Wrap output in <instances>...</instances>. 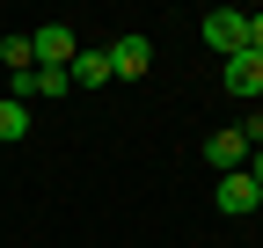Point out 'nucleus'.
Listing matches in <instances>:
<instances>
[{"label": "nucleus", "mask_w": 263, "mask_h": 248, "mask_svg": "<svg viewBox=\"0 0 263 248\" xmlns=\"http://www.w3.org/2000/svg\"><path fill=\"white\" fill-rule=\"evenodd\" d=\"M59 95H73V73H59V66L8 73V102H59Z\"/></svg>", "instance_id": "f257e3e1"}, {"label": "nucleus", "mask_w": 263, "mask_h": 248, "mask_svg": "<svg viewBox=\"0 0 263 248\" xmlns=\"http://www.w3.org/2000/svg\"><path fill=\"white\" fill-rule=\"evenodd\" d=\"M197 37H205V51L234 58V51H249V15L241 8H212L205 22H197Z\"/></svg>", "instance_id": "f03ea898"}, {"label": "nucleus", "mask_w": 263, "mask_h": 248, "mask_svg": "<svg viewBox=\"0 0 263 248\" xmlns=\"http://www.w3.org/2000/svg\"><path fill=\"white\" fill-rule=\"evenodd\" d=\"M29 51H37V66H73V51H81V37H73V22H37L29 29Z\"/></svg>", "instance_id": "7ed1b4c3"}, {"label": "nucleus", "mask_w": 263, "mask_h": 248, "mask_svg": "<svg viewBox=\"0 0 263 248\" xmlns=\"http://www.w3.org/2000/svg\"><path fill=\"white\" fill-rule=\"evenodd\" d=\"M103 51H110V73H117V80H146V66H154V44L139 37V29H124V37H110Z\"/></svg>", "instance_id": "20e7f679"}, {"label": "nucleus", "mask_w": 263, "mask_h": 248, "mask_svg": "<svg viewBox=\"0 0 263 248\" xmlns=\"http://www.w3.org/2000/svg\"><path fill=\"white\" fill-rule=\"evenodd\" d=\"M219 80H227V95L256 102V95H263V58H256V51H234V58H219Z\"/></svg>", "instance_id": "39448f33"}, {"label": "nucleus", "mask_w": 263, "mask_h": 248, "mask_svg": "<svg viewBox=\"0 0 263 248\" xmlns=\"http://www.w3.org/2000/svg\"><path fill=\"white\" fill-rule=\"evenodd\" d=\"M197 153H205V161H212L219 175H234V168L249 161V139H241V132H227V124H219V132H212L205 146H197Z\"/></svg>", "instance_id": "423d86ee"}, {"label": "nucleus", "mask_w": 263, "mask_h": 248, "mask_svg": "<svg viewBox=\"0 0 263 248\" xmlns=\"http://www.w3.org/2000/svg\"><path fill=\"white\" fill-rule=\"evenodd\" d=\"M256 197H263V190H256V182H249L241 168H234V175H219V212H227V219H241V212H256Z\"/></svg>", "instance_id": "0eeeda50"}, {"label": "nucleus", "mask_w": 263, "mask_h": 248, "mask_svg": "<svg viewBox=\"0 0 263 248\" xmlns=\"http://www.w3.org/2000/svg\"><path fill=\"white\" fill-rule=\"evenodd\" d=\"M66 73H73V88H110V80H117V73H110V51H88V44L73 51Z\"/></svg>", "instance_id": "6e6552de"}, {"label": "nucleus", "mask_w": 263, "mask_h": 248, "mask_svg": "<svg viewBox=\"0 0 263 248\" xmlns=\"http://www.w3.org/2000/svg\"><path fill=\"white\" fill-rule=\"evenodd\" d=\"M29 132H37V110L0 95V146H8V139H29Z\"/></svg>", "instance_id": "1a4fd4ad"}, {"label": "nucleus", "mask_w": 263, "mask_h": 248, "mask_svg": "<svg viewBox=\"0 0 263 248\" xmlns=\"http://www.w3.org/2000/svg\"><path fill=\"white\" fill-rule=\"evenodd\" d=\"M0 66H8V73H29V66H37V51H29V29L0 37Z\"/></svg>", "instance_id": "9d476101"}, {"label": "nucleus", "mask_w": 263, "mask_h": 248, "mask_svg": "<svg viewBox=\"0 0 263 248\" xmlns=\"http://www.w3.org/2000/svg\"><path fill=\"white\" fill-rule=\"evenodd\" d=\"M241 175L256 182V190H263V146H249V161H241Z\"/></svg>", "instance_id": "9b49d317"}, {"label": "nucleus", "mask_w": 263, "mask_h": 248, "mask_svg": "<svg viewBox=\"0 0 263 248\" xmlns=\"http://www.w3.org/2000/svg\"><path fill=\"white\" fill-rule=\"evenodd\" d=\"M241 139H249V146H263V110H249V124H241Z\"/></svg>", "instance_id": "f8f14e48"}, {"label": "nucleus", "mask_w": 263, "mask_h": 248, "mask_svg": "<svg viewBox=\"0 0 263 248\" xmlns=\"http://www.w3.org/2000/svg\"><path fill=\"white\" fill-rule=\"evenodd\" d=\"M249 51L263 58V15H249Z\"/></svg>", "instance_id": "ddd939ff"}, {"label": "nucleus", "mask_w": 263, "mask_h": 248, "mask_svg": "<svg viewBox=\"0 0 263 248\" xmlns=\"http://www.w3.org/2000/svg\"><path fill=\"white\" fill-rule=\"evenodd\" d=\"M256 212H263V197H256Z\"/></svg>", "instance_id": "4468645a"}]
</instances>
